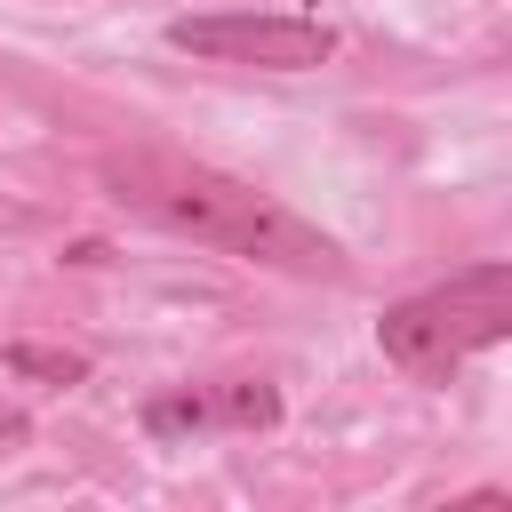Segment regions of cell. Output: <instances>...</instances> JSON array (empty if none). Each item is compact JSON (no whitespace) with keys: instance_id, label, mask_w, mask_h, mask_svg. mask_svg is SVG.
I'll return each mask as SVG.
<instances>
[{"instance_id":"1","label":"cell","mask_w":512,"mask_h":512,"mask_svg":"<svg viewBox=\"0 0 512 512\" xmlns=\"http://www.w3.org/2000/svg\"><path fill=\"white\" fill-rule=\"evenodd\" d=\"M104 184L112 200H128L136 216L200 240V248H224L240 264H272V272H304V280H344V248L328 232H312L296 208H280L272 192L208 168V160H184V152H112L104 160Z\"/></svg>"},{"instance_id":"2","label":"cell","mask_w":512,"mask_h":512,"mask_svg":"<svg viewBox=\"0 0 512 512\" xmlns=\"http://www.w3.org/2000/svg\"><path fill=\"white\" fill-rule=\"evenodd\" d=\"M512 336V264H472L424 296H400L384 320H376V344L392 368L408 376H448L456 360L488 352Z\"/></svg>"},{"instance_id":"3","label":"cell","mask_w":512,"mask_h":512,"mask_svg":"<svg viewBox=\"0 0 512 512\" xmlns=\"http://www.w3.org/2000/svg\"><path fill=\"white\" fill-rule=\"evenodd\" d=\"M168 48L208 56V64H256V72H312L328 64L336 32L312 16H176Z\"/></svg>"},{"instance_id":"4","label":"cell","mask_w":512,"mask_h":512,"mask_svg":"<svg viewBox=\"0 0 512 512\" xmlns=\"http://www.w3.org/2000/svg\"><path fill=\"white\" fill-rule=\"evenodd\" d=\"M8 368L24 384H88V360L64 352V344H8Z\"/></svg>"},{"instance_id":"5","label":"cell","mask_w":512,"mask_h":512,"mask_svg":"<svg viewBox=\"0 0 512 512\" xmlns=\"http://www.w3.org/2000/svg\"><path fill=\"white\" fill-rule=\"evenodd\" d=\"M272 416H280L272 384H224V392H208V424H272Z\"/></svg>"},{"instance_id":"6","label":"cell","mask_w":512,"mask_h":512,"mask_svg":"<svg viewBox=\"0 0 512 512\" xmlns=\"http://www.w3.org/2000/svg\"><path fill=\"white\" fill-rule=\"evenodd\" d=\"M144 424L152 432H192V424H208V392H168V400L144 408Z\"/></svg>"},{"instance_id":"7","label":"cell","mask_w":512,"mask_h":512,"mask_svg":"<svg viewBox=\"0 0 512 512\" xmlns=\"http://www.w3.org/2000/svg\"><path fill=\"white\" fill-rule=\"evenodd\" d=\"M0 440H24V416L16 408H0Z\"/></svg>"}]
</instances>
